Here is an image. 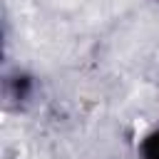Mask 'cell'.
Instances as JSON below:
<instances>
[{
	"label": "cell",
	"instance_id": "2",
	"mask_svg": "<svg viewBox=\"0 0 159 159\" xmlns=\"http://www.w3.org/2000/svg\"><path fill=\"white\" fill-rule=\"evenodd\" d=\"M137 159H159V127L142 134L137 142Z\"/></svg>",
	"mask_w": 159,
	"mask_h": 159
},
{
	"label": "cell",
	"instance_id": "1",
	"mask_svg": "<svg viewBox=\"0 0 159 159\" xmlns=\"http://www.w3.org/2000/svg\"><path fill=\"white\" fill-rule=\"evenodd\" d=\"M37 94V77L25 70V67H15L10 72H5L2 77V99L10 109H25Z\"/></svg>",
	"mask_w": 159,
	"mask_h": 159
}]
</instances>
